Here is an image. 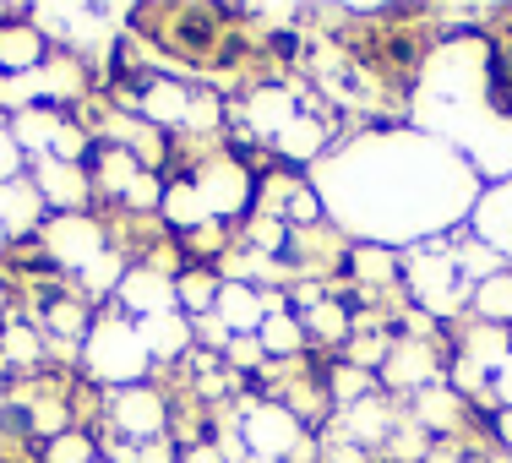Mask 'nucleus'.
Returning <instances> with one entry per match:
<instances>
[{
	"mask_svg": "<svg viewBox=\"0 0 512 463\" xmlns=\"http://www.w3.org/2000/svg\"><path fill=\"white\" fill-rule=\"evenodd\" d=\"M44 322H50L60 338H88V311H82V300H55Z\"/></svg>",
	"mask_w": 512,
	"mask_h": 463,
	"instance_id": "72a5a7b5",
	"label": "nucleus"
},
{
	"mask_svg": "<svg viewBox=\"0 0 512 463\" xmlns=\"http://www.w3.org/2000/svg\"><path fill=\"white\" fill-rule=\"evenodd\" d=\"M158 207H164V218H169L175 229H186V235H197V229L213 224V213H207L202 191L191 186V180H169V186H164V202H158Z\"/></svg>",
	"mask_w": 512,
	"mask_h": 463,
	"instance_id": "4be33fe9",
	"label": "nucleus"
},
{
	"mask_svg": "<svg viewBox=\"0 0 512 463\" xmlns=\"http://www.w3.org/2000/svg\"><path fill=\"white\" fill-rule=\"evenodd\" d=\"M256 344H262V355L289 360V355H300V344H306V322H295L289 311H273V316H262V327H256Z\"/></svg>",
	"mask_w": 512,
	"mask_h": 463,
	"instance_id": "a878e982",
	"label": "nucleus"
},
{
	"mask_svg": "<svg viewBox=\"0 0 512 463\" xmlns=\"http://www.w3.org/2000/svg\"><path fill=\"white\" fill-rule=\"evenodd\" d=\"M213 300H218V278H207V273H180L175 278V306L197 322V316L213 311Z\"/></svg>",
	"mask_w": 512,
	"mask_h": 463,
	"instance_id": "bb28decb",
	"label": "nucleus"
},
{
	"mask_svg": "<svg viewBox=\"0 0 512 463\" xmlns=\"http://www.w3.org/2000/svg\"><path fill=\"white\" fill-rule=\"evenodd\" d=\"M469 306H474V322H491V327H507L512 322V267L485 284L469 289Z\"/></svg>",
	"mask_w": 512,
	"mask_h": 463,
	"instance_id": "b1692460",
	"label": "nucleus"
},
{
	"mask_svg": "<svg viewBox=\"0 0 512 463\" xmlns=\"http://www.w3.org/2000/svg\"><path fill=\"white\" fill-rule=\"evenodd\" d=\"M496 436H502V447H512V409H496Z\"/></svg>",
	"mask_w": 512,
	"mask_h": 463,
	"instance_id": "49530a36",
	"label": "nucleus"
},
{
	"mask_svg": "<svg viewBox=\"0 0 512 463\" xmlns=\"http://www.w3.org/2000/svg\"><path fill=\"white\" fill-rule=\"evenodd\" d=\"M349 267H355V278L371 289V284H387L404 262L393 257V246H355V251H349Z\"/></svg>",
	"mask_w": 512,
	"mask_h": 463,
	"instance_id": "cd10ccee",
	"label": "nucleus"
},
{
	"mask_svg": "<svg viewBox=\"0 0 512 463\" xmlns=\"http://www.w3.org/2000/svg\"><path fill=\"white\" fill-rule=\"evenodd\" d=\"M88 175H93V186H99V191H109V197H126V186L142 175V158L131 148H104L99 158H93Z\"/></svg>",
	"mask_w": 512,
	"mask_h": 463,
	"instance_id": "393cba45",
	"label": "nucleus"
},
{
	"mask_svg": "<svg viewBox=\"0 0 512 463\" xmlns=\"http://www.w3.org/2000/svg\"><path fill=\"white\" fill-rule=\"evenodd\" d=\"M436 355H431V344L425 338H404V344H393L387 349V360H382V376L376 382H387V387H409V393H425V387H436Z\"/></svg>",
	"mask_w": 512,
	"mask_h": 463,
	"instance_id": "9d476101",
	"label": "nucleus"
},
{
	"mask_svg": "<svg viewBox=\"0 0 512 463\" xmlns=\"http://www.w3.org/2000/svg\"><path fill=\"white\" fill-rule=\"evenodd\" d=\"M6 131H11V142H17L28 158H44V153L55 148L60 115H55V109H44V104H33V109H22V115H11Z\"/></svg>",
	"mask_w": 512,
	"mask_h": 463,
	"instance_id": "aec40b11",
	"label": "nucleus"
},
{
	"mask_svg": "<svg viewBox=\"0 0 512 463\" xmlns=\"http://www.w3.org/2000/svg\"><path fill=\"white\" fill-rule=\"evenodd\" d=\"M77 278H82V289H88V295H115V289H120V278H126V257H120V251L109 246L104 257L93 262V267H82Z\"/></svg>",
	"mask_w": 512,
	"mask_h": 463,
	"instance_id": "c756f323",
	"label": "nucleus"
},
{
	"mask_svg": "<svg viewBox=\"0 0 512 463\" xmlns=\"http://www.w3.org/2000/svg\"><path fill=\"white\" fill-rule=\"evenodd\" d=\"M109 420H115V431L126 436V442H158L164 436V398L153 393V387H120L115 398H109Z\"/></svg>",
	"mask_w": 512,
	"mask_h": 463,
	"instance_id": "0eeeda50",
	"label": "nucleus"
},
{
	"mask_svg": "<svg viewBox=\"0 0 512 463\" xmlns=\"http://www.w3.org/2000/svg\"><path fill=\"white\" fill-rule=\"evenodd\" d=\"M458 414H463V398H458L447 382L414 393V425H420V431H453Z\"/></svg>",
	"mask_w": 512,
	"mask_h": 463,
	"instance_id": "5701e85b",
	"label": "nucleus"
},
{
	"mask_svg": "<svg viewBox=\"0 0 512 463\" xmlns=\"http://www.w3.org/2000/svg\"><path fill=\"white\" fill-rule=\"evenodd\" d=\"M33 164V186H39L44 207H55V213H82L93 197V175L82 164H66V158H28Z\"/></svg>",
	"mask_w": 512,
	"mask_h": 463,
	"instance_id": "423d86ee",
	"label": "nucleus"
},
{
	"mask_svg": "<svg viewBox=\"0 0 512 463\" xmlns=\"http://www.w3.org/2000/svg\"><path fill=\"white\" fill-rule=\"evenodd\" d=\"M191 186L202 191L207 213H213V224H224V218H240L256 197V180L251 169L240 164V158H202L197 175H191Z\"/></svg>",
	"mask_w": 512,
	"mask_h": 463,
	"instance_id": "20e7f679",
	"label": "nucleus"
},
{
	"mask_svg": "<svg viewBox=\"0 0 512 463\" xmlns=\"http://www.w3.org/2000/svg\"><path fill=\"white\" fill-rule=\"evenodd\" d=\"M284 240H289V224H278V218H267V213H256L246 224V246L256 251V257H278V251H289Z\"/></svg>",
	"mask_w": 512,
	"mask_h": 463,
	"instance_id": "7c9ffc66",
	"label": "nucleus"
},
{
	"mask_svg": "<svg viewBox=\"0 0 512 463\" xmlns=\"http://www.w3.org/2000/svg\"><path fill=\"white\" fill-rule=\"evenodd\" d=\"M82 148H88V137H82L71 120H60V131H55V148L50 158H66V164H82Z\"/></svg>",
	"mask_w": 512,
	"mask_h": 463,
	"instance_id": "e433bc0d",
	"label": "nucleus"
},
{
	"mask_svg": "<svg viewBox=\"0 0 512 463\" xmlns=\"http://www.w3.org/2000/svg\"><path fill=\"white\" fill-rule=\"evenodd\" d=\"M82 365H88L93 382L120 393V387H142L153 360L131 316H99V322H88V338H82Z\"/></svg>",
	"mask_w": 512,
	"mask_h": 463,
	"instance_id": "f257e3e1",
	"label": "nucleus"
},
{
	"mask_svg": "<svg viewBox=\"0 0 512 463\" xmlns=\"http://www.w3.org/2000/svg\"><path fill=\"white\" fill-rule=\"evenodd\" d=\"M306 333H316V338H349V311L338 306V300H322L316 311H306Z\"/></svg>",
	"mask_w": 512,
	"mask_h": 463,
	"instance_id": "473e14b6",
	"label": "nucleus"
},
{
	"mask_svg": "<svg viewBox=\"0 0 512 463\" xmlns=\"http://www.w3.org/2000/svg\"><path fill=\"white\" fill-rule=\"evenodd\" d=\"M224 355H229V365H240V371H251V365H262V360H267V355H262V344H256V333L235 338V344H229Z\"/></svg>",
	"mask_w": 512,
	"mask_h": 463,
	"instance_id": "ea45409f",
	"label": "nucleus"
},
{
	"mask_svg": "<svg viewBox=\"0 0 512 463\" xmlns=\"http://www.w3.org/2000/svg\"><path fill=\"white\" fill-rule=\"evenodd\" d=\"M507 355H512V333H507V327L474 322L469 333H463V355H458V360H469L474 371L496 376V371H502V360H507Z\"/></svg>",
	"mask_w": 512,
	"mask_h": 463,
	"instance_id": "412c9836",
	"label": "nucleus"
},
{
	"mask_svg": "<svg viewBox=\"0 0 512 463\" xmlns=\"http://www.w3.org/2000/svg\"><path fill=\"white\" fill-rule=\"evenodd\" d=\"M17 175H28V153L11 142L6 120H0V186H6V180H17Z\"/></svg>",
	"mask_w": 512,
	"mask_h": 463,
	"instance_id": "c9c22d12",
	"label": "nucleus"
},
{
	"mask_svg": "<svg viewBox=\"0 0 512 463\" xmlns=\"http://www.w3.org/2000/svg\"><path fill=\"white\" fill-rule=\"evenodd\" d=\"M191 333H197L202 344H213V349H229V344H235V333H229V327L218 322L213 311H207V316H197V322H191Z\"/></svg>",
	"mask_w": 512,
	"mask_h": 463,
	"instance_id": "58836bf2",
	"label": "nucleus"
},
{
	"mask_svg": "<svg viewBox=\"0 0 512 463\" xmlns=\"http://www.w3.org/2000/svg\"><path fill=\"white\" fill-rule=\"evenodd\" d=\"M0 409H6V393H0Z\"/></svg>",
	"mask_w": 512,
	"mask_h": 463,
	"instance_id": "8fccbe9b",
	"label": "nucleus"
},
{
	"mask_svg": "<svg viewBox=\"0 0 512 463\" xmlns=\"http://www.w3.org/2000/svg\"><path fill=\"white\" fill-rule=\"evenodd\" d=\"M39 218H44V197L33 186V175H17L0 186V229L6 235H28V229H39Z\"/></svg>",
	"mask_w": 512,
	"mask_h": 463,
	"instance_id": "2eb2a0df",
	"label": "nucleus"
},
{
	"mask_svg": "<svg viewBox=\"0 0 512 463\" xmlns=\"http://www.w3.org/2000/svg\"><path fill=\"white\" fill-rule=\"evenodd\" d=\"M28 93L33 104H60V99H77L82 93V66L77 60H44L39 71H28Z\"/></svg>",
	"mask_w": 512,
	"mask_h": 463,
	"instance_id": "6ab92c4d",
	"label": "nucleus"
},
{
	"mask_svg": "<svg viewBox=\"0 0 512 463\" xmlns=\"http://www.w3.org/2000/svg\"><path fill=\"white\" fill-rule=\"evenodd\" d=\"M213 316H218V322H224L235 338L256 333V327H262V316H267V306H262V289H256V284H235V278H218Z\"/></svg>",
	"mask_w": 512,
	"mask_h": 463,
	"instance_id": "9b49d317",
	"label": "nucleus"
},
{
	"mask_svg": "<svg viewBox=\"0 0 512 463\" xmlns=\"http://www.w3.org/2000/svg\"><path fill=\"white\" fill-rule=\"evenodd\" d=\"M425 463H458L453 453H425Z\"/></svg>",
	"mask_w": 512,
	"mask_h": 463,
	"instance_id": "de8ad7c7",
	"label": "nucleus"
},
{
	"mask_svg": "<svg viewBox=\"0 0 512 463\" xmlns=\"http://www.w3.org/2000/svg\"><path fill=\"white\" fill-rule=\"evenodd\" d=\"M180 463H224V453H218V447H191Z\"/></svg>",
	"mask_w": 512,
	"mask_h": 463,
	"instance_id": "a18cd8bd",
	"label": "nucleus"
},
{
	"mask_svg": "<svg viewBox=\"0 0 512 463\" xmlns=\"http://www.w3.org/2000/svg\"><path fill=\"white\" fill-rule=\"evenodd\" d=\"M137 333H142V349H148V360H180V355H191V344H197V333H191V316H186V311L148 316V322H137Z\"/></svg>",
	"mask_w": 512,
	"mask_h": 463,
	"instance_id": "ddd939ff",
	"label": "nucleus"
},
{
	"mask_svg": "<svg viewBox=\"0 0 512 463\" xmlns=\"http://www.w3.org/2000/svg\"><path fill=\"white\" fill-rule=\"evenodd\" d=\"M295 115H300V99L289 88H256L246 99V126L256 131V137H267V142H273Z\"/></svg>",
	"mask_w": 512,
	"mask_h": 463,
	"instance_id": "dca6fc26",
	"label": "nucleus"
},
{
	"mask_svg": "<svg viewBox=\"0 0 512 463\" xmlns=\"http://www.w3.org/2000/svg\"><path fill=\"white\" fill-rule=\"evenodd\" d=\"M44 463H93V442L82 431H66L44 447Z\"/></svg>",
	"mask_w": 512,
	"mask_h": 463,
	"instance_id": "f704fd0d",
	"label": "nucleus"
},
{
	"mask_svg": "<svg viewBox=\"0 0 512 463\" xmlns=\"http://www.w3.org/2000/svg\"><path fill=\"white\" fill-rule=\"evenodd\" d=\"M44 251L66 267V273H82V267H93L109 251V235L99 218L88 213H55L50 224H44Z\"/></svg>",
	"mask_w": 512,
	"mask_h": 463,
	"instance_id": "39448f33",
	"label": "nucleus"
},
{
	"mask_svg": "<svg viewBox=\"0 0 512 463\" xmlns=\"http://www.w3.org/2000/svg\"><path fill=\"white\" fill-rule=\"evenodd\" d=\"M186 126H191V131H207V126H218V99H191V115H186Z\"/></svg>",
	"mask_w": 512,
	"mask_h": 463,
	"instance_id": "a19ab883",
	"label": "nucleus"
},
{
	"mask_svg": "<svg viewBox=\"0 0 512 463\" xmlns=\"http://www.w3.org/2000/svg\"><path fill=\"white\" fill-rule=\"evenodd\" d=\"M327 387H333V398H338L344 409H349V404H360V398H376V376H371V371H360V365H338Z\"/></svg>",
	"mask_w": 512,
	"mask_h": 463,
	"instance_id": "2f4dec72",
	"label": "nucleus"
},
{
	"mask_svg": "<svg viewBox=\"0 0 512 463\" xmlns=\"http://www.w3.org/2000/svg\"><path fill=\"white\" fill-rule=\"evenodd\" d=\"M44 355V338H39V327H22V322H11L6 333H0V365H39Z\"/></svg>",
	"mask_w": 512,
	"mask_h": 463,
	"instance_id": "c85d7f7f",
	"label": "nucleus"
},
{
	"mask_svg": "<svg viewBox=\"0 0 512 463\" xmlns=\"http://www.w3.org/2000/svg\"><path fill=\"white\" fill-rule=\"evenodd\" d=\"M44 66V28L39 22H6L0 28V77H28Z\"/></svg>",
	"mask_w": 512,
	"mask_h": 463,
	"instance_id": "f8f14e48",
	"label": "nucleus"
},
{
	"mask_svg": "<svg viewBox=\"0 0 512 463\" xmlns=\"http://www.w3.org/2000/svg\"><path fill=\"white\" fill-rule=\"evenodd\" d=\"M491 393H496V398H502V409H512V355L502 360V371H496V376H491Z\"/></svg>",
	"mask_w": 512,
	"mask_h": 463,
	"instance_id": "79ce46f5",
	"label": "nucleus"
},
{
	"mask_svg": "<svg viewBox=\"0 0 512 463\" xmlns=\"http://www.w3.org/2000/svg\"><path fill=\"white\" fill-rule=\"evenodd\" d=\"M404 284L414 295V306L431 311V316H453L469 289H463L458 267H453V246H420L404 257Z\"/></svg>",
	"mask_w": 512,
	"mask_h": 463,
	"instance_id": "f03ea898",
	"label": "nucleus"
},
{
	"mask_svg": "<svg viewBox=\"0 0 512 463\" xmlns=\"http://www.w3.org/2000/svg\"><path fill=\"white\" fill-rule=\"evenodd\" d=\"M120 202H131V207H158V202H164V186H158V175H148V169H142V175L126 186V197H120Z\"/></svg>",
	"mask_w": 512,
	"mask_h": 463,
	"instance_id": "4c0bfd02",
	"label": "nucleus"
},
{
	"mask_svg": "<svg viewBox=\"0 0 512 463\" xmlns=\"http://www.w3.org/2000/svg\"><path fill=\"white\" fill-rule=\"evenodd\" d=\"M278 158H289V164H322V148H327V126L316 115H295L284 131L273 137Z\"/></svg>",
	"mask_w": 512,
	"mask_h": 463,
	"instance_id": "a211bd4d",
	"label": "nucleus"
},
{
	"mask_svg": "<svg viewBox=\"0 0 512 463\" xmlns=\"http://www.w3.org/2000/svg\"><path fill=\"white\" fill-rule=\"evenodd\" d=\"M338 436H344L349 447H376L393 436V409L382 404V398H360V404H349L338 414Z\"/></svg>",
	"mask_w": 512,
	"mask_h": 463,
	"instance_id": "4468645a",
	"label": "nucleus"
},
{
	"mask_svg": "<svg viewBox=\"0 0 512 463\" xmlns=\"http://www.w3.org/2000/svg\"><path fill=\"white\" fill-rule=\"evenodd\" d=\"M115 300L126 306V316H137V322L164 316V311H180V306H175V278H169L164 267H126Z\"/></svg>",
	"mask_w": 512,
	"mask_h": 463,
	"instance_id": "6e6552de",
	"label": "nucleus"
},
{
	"mask_svg": "<svg viewBox=\"0 0 512 463\" xmlns=\"http://www.w3.org/2000/svg\"><path fill=\"white\" fill-rule=\"evenodd\" d=\"M6 240H11V235H6V229H0V251H6Z\"/></svg>",
	"mask_w": 512,
	"mask_h": 463,
	"instance_id": "09e8293b",
	"label": "nucleus"
},
{
	"mask_svg": "<svg viewBox=\"0 0 512 463\" xmlns=\"http://www.w3.org/2000/svg\"><path fill=\"white\" fill-rule=\"evenodd\" d=\"M137 463H175V453H169V442L158 436V442H142V458Z\"/></svg>",
	"mask_w": 512,
	"mask_h": 463,
	"instance_id": "c03bdc74",
	"label": "nucleus"
},
{
	"mask_svg": "<svg viewBox=\"0 0 512 463\" xmlns=\"http://www.w3.org/2000/svg\"><path fill=\"white\" fill-rule=\"evenodd\" d=\"M289 300H295V306H306V311H316V306H322V284H295V289H289Z\"/></svg>",
	"mask_w": 512,
	"mask_h": 463,
	"instance_id": "37998d69",
	"label": "nucleus"
},
{
	"mask_svg": "<svg viewBox=\"0 0 512 463\" xmlns=\"http://www.w3.org/2000/svg\"><path fill=\"white\" fill-rule=\"evenodd\" d=\"M137 109H142V120H148V126H169V131H175V126H186V115H191V93L180 88V82L158 77V82L142 88Z\"/></svg>",
	"mask_w": 512,
	"mask_h": 463,
	"instance_id": "f3484780",
	"label": "nucleus"
},
{
	"mask_svg": "<svg viewBox=\"0 0 512 463\" xmlns=\"http://www.w3.org/2000/svg\"><path fill=\"white\" fill-rule=\"evenodd\" d=\"M469 229L480 246H491L502 262H512V180L491 186L480 202L469 207Z\"/></svg>",
	"mask_w": 512,
	"mask_h": 463,
	"instance_id": "1a4fd4ad",
	"label": "nucleus"
},
{
	"mask_svg": "<svg viewBox=\"0 0 512 463\" xmlns=\"http://www.w3.org/2000/svg\"><path fill=\"white\" fill-rule=\"evenodd\" d=\"M93 463H104V458H93Z\"/></svg>",
	"mask_w": 512,
	"mask_h": 463,
	"instance_id": "3c124183",
	"label": "nucleus"
},
{
	"mask_svg": "<svg viewBox=\"0 0 512 463\" xmlns=\"http://www.w3.org/2000/svg\"><path fill=\"white\" fill-rule=\"evenodd\" d=\"M240 442H246L251 458L278 463V458H295L306 431H300V414L289 404H246V414H240Z\"/></svg>",
	"mask_w": 512,
	"mask_h": 463,
	"instance_id": "7ed1b4c3",
	"label": "nucleus"
}]
</instances>
